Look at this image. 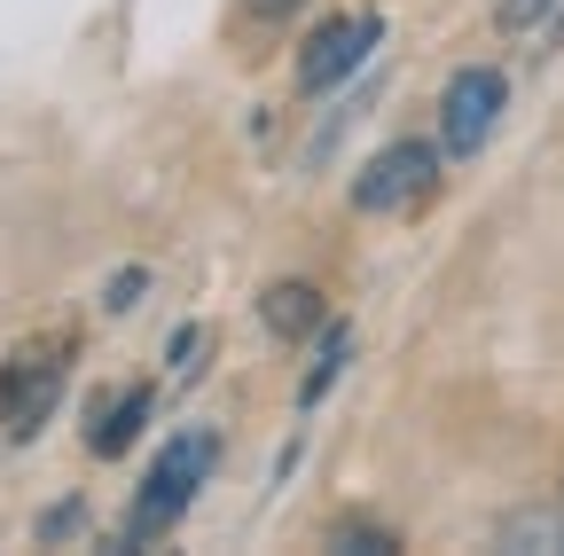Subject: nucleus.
<instances>
[{"instance_id": "2", "label": "nucleus", "mask_w": 564, "mask_h": 556, "mask_svg": "<svg viewBox=\"0 0 564 556\" xmlns=\"http://www.w3.org/2000/svg\"><path fill=\"white\" fill-rule=\"evenodd\" d=\"M70 377V337H24L9 361H0V432L9 439H40V424L63 400Z\"/></svg>"}, {"instance_id": "14", "label": "nucleus", "mask_w": 564, "mask_h": 556, "mask_svg": "<svg viewBox=\"0 0 564 556\" xmlns=\"http://www.w3.org/2000/svg\"><path fill=\"white\" fill-rule=\"evenodd\" d=\"M299 455H306V439H282V447H274V470H267V486H291Z\"/></svg>"}, {"instance_id": "12", "label": "nucleus", "mask_w": 564, "mask_h": 556, "mask_svg": "<svg viewBox=\"0 0 564 556\" xmlns=\"http://www.w3.org/2000/svg\"><path fill=\"white\" fill-rule=\"evenodd\" d=\"M329 548H361V556H392L400 541H392V533H377V525H337V533H329Z\"/></svg>"}, {"instance_id": "1", "label": "nucleus", "mask_w": 564, "mask_h": 556, "mask_svg": "<svg viewBox=\"0 0 564 556\" xmlns=\"http://www.w3.org/2000/svg\"><path fill=\"white\" fill-rule=\"evenodd\" d=\"M212 462H220V432H173L165 439V455L141 470V486H133V510H126V548H141V541H158V533H173L181 517H188V502L204 494V478H212Z\"/></svg>"}, {"instance_id": "3", "label": "nucleus", "mask_w": 564, "mask_h": 556, "mask_svg": "<svg viewBox=\"0 0 564 556\" xmlns=\"http://www.w3.org/2000/svg\"><path fill=\"white\" fill-rule=\"evenodd\" d=\"M440 181V150L432 142H384L361 173H352V212L361 220H392V212H415Z\"/></svg>"}, {"instance_id": "6", "label": "nucleus", "mask_w": 564, "mask_h": 556, "mask_svg": "<svg viewBox=\"0 0 564 556\" xmlns=\"http://www.w3.org/2000/svg\"><path fill=\"white\" fill-rule=\"evenodd\" d=\"M150 407H158V392L150 384H126V392H95L87 400V455H126L141 432H150Z\"/></svg>"}, {"instance_id": "10", "label": "nucleus", "mask_w": 564, "mask_h": 556, "mask_svg": "<svg viewBox=\"0 0 564 556\" xmlns=\"http://www.w3.org/2000/svg\"><path fill=\"white\" fill-rule=\"evenodd\" d=\"M549 17H556V0H502V9H494V32L525 40V32H541Z\"/></svg>"}, {"instance_id": "7", "label": "nucleus", "mask_w": 564, "mask_h": 556, "mask_svg": "<svg viewBox=\"0 0 564 556\" xmlns=\"http://www.w3.org/2000/svg\"><path fill=\"white\" fill-rule=\"evenodd\" d=\"M259 321H267L274 345H299V337H314V329L329 321V306H322L314 283H267V291H259Z\"/></svg>"}, {"instance_id": "8", "label": "nucleus", "mask_w": 564, "mask_h": 556, "mask_svg": "<svg viewBox=\"0 0 564 556\" xmlns=\"http://www.w3.org/2000/svg\"><path fill=\"white\" fill-rule=\"evenodd\" d=\"M345 369H352V321H337V314H329V321L314 329V361H306V377H299V407L314 415Z\"/></svg>"}, {"instance_id": "11", "label": "nucleus", "mask_w": 564, "mask_h": 556, "mask_svg": "<svg viewBox=\"0 0 564 556\" xmlns=\"http://www.w3.org/2000/svg\"><path fill=\"white\" fill-rule=\"evenodd\" d=\"M141 291H150V266H118L110 283H102V314H133Z\"/></svg>"}, {"instance_id": "5", "label": "nucleus", "mask_w": 564, "mask_h": 556, "mask_svg": "<svg viewBox=\"0 0 564 556\" xmlns=\"http://www.w3.org/2000/svg\"><path fill=\"white\" fill-rule=\"evenodd\" d=\"M377 40H384V17L369 9V17H329L322 32H306V47H299V95H337L352 72H369V55H377Z\"/></svg>"}, {"instance_id": "13", "label": "nucleus", "mask_w": 564, "mask_h": 556, "mask_svg": "<svg viewBox=\"0 0 564 556\" xmlns=\"http://www.w3.org/2000/svg\"><path fill=\"white\" fill-rule=\"evenodd\" d=\"M165 353H173V369H181V377H196V353H204V321H181Z\"/></svg>"}, {"instance_id": "4", "label": "nucleus", "mask_w": 564, "mask_h": 556, "mask_svg": "<svg viewBox=\"0 0 564 556\" xmlns=\"http://www.w3.org/2000/svg\"><path fill=\"white\" fill-rule=\"evenodd\" d=\"M510 110V79L494 63H463V72L440 87V150L447 157H478L494 142V126Z\"/></svg>"}, {"instance_id": "15", "label": "nucleus", "mask_w": 564, "mask_h": 556, "mask_svg": "<svg viewBox=\"0 0 564 556\" xmlns=\"http://www.w3.org/2000/svg\"><path fill=\"white\" fill-rule=\"evenodd\" d=\"M291 9H299V0H243V17H251V24H282Z\"/></svg>"}, {"instance_id": "16", "label": "nucleus", "mask_w": 564, "mask_h": 556, "mask_svg": "<svg viewBox=\"0 0 564 556\" xmlns=\"http://www.w3.org/2000/svg\"><path fill=\"white\" fill-rule=\"evenodd\" d=\"M70 525H79V502H63V510H47V517H40V541H55V533H70Z\"/></svg>"}, {"instance_id": "9", "label": "nucleus", "mask_w": 564, "mask_h": 556, "mask_svg": "<svg viewBox=\"0 0 564 556\" xmlns=\"http://www.w3.org/2000/svg\"><path fill=\"white\" fill-rule=\"evenodd\" d=\"M494 548H518V556H564V502H533V510H510L494 525Z\"/></svg>"}]
</instances>
